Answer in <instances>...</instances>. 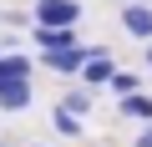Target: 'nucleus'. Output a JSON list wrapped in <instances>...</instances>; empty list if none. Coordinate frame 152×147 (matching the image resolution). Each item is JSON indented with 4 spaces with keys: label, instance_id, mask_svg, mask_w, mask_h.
I'll use <instances>...</instances> for the list:
<instances>
[{
    "label": "nucleus",
    "instance_id": "obj_1",
    "mask_svg": "<svg viewBox=\"0 0 152 147\" xmlns=\"http://www.w3.org/2000/svg\"><path fill=\"white\" fill-rule=\"evenodd\" d=\"M91 51H96V46H71V51H36V61H41V71H51V76H61V81H81V71H86Z\"/></svg>",
    "mask_w": 152,
    "mask_h": 147
},
{
    "label": "nucleus",
    "instance_id": "obj_2",
    "mask_svg": "<svg viewBox=\"0 0 152 147\" xmlns=\"http://www.w3.org/2000/svg\"><path fill=\"white\" fill-rule=\"evenodd\" d=\"M36 56L26 51V46H10V51H0V91L5 86H20V81H31L36 76Z\"/></svg>",
    "mask_w": 152,
    "mask_h": 147
},
{
    "label": "nucleus",
    "instance_id": "obj_3",
    "mask_svg": "<svg viewBox=\"0 0 152 147\" xmlns=\"http://www.w3.org/2000/svg\"><path fill=\"white\" fill-rule=\"evenodd\" d=\"M31 26H81V0H36Z\"/></svg>",
    "mask_w": 152,
    "mask_h": 147
},
{
    "label": "nucleus",
    "instance_id": "obj_4",
    "mask_svg": "<svg viewBox=\"0 0 152 147\" xmlns=\"http://www.w3.org/2000/svg\"><path fill=\"white\" fill-rule=\"evenodd\" d=\"M122 31L142 46H152V0H127L122 5Z\"/></svg>",
    "mask_w": 152,
    "mask_h": 147
},
{
    "label": "nucleus",
    "instance_id": "obj_5",
    "mask_svg": "<svg viewBox=\"0 0 152 147\" xmlns=\"http://www.w3.org/2000/svg\"><path fill=\"white\" fill-rule=\"evenodd\" d=\"M31 46L36 51H71V46H81V36H76V26H31Z\"/></svg>",
    "mask_w": 152,
    "mask_h": 147
},
{
    "label": "nucleus",
    "instance_id": "obj_6",
    "mask_svg": "<svg viewBox=\"0 0 152 147\" xmlns=\"http://www.w3.org/2000/svg\"><path fill=\"white\" fill-rule=\"evenodd\" d=\"M61 112H71V117H86L91 107H96V86H86V81H66V91H61V102H56Z\"/></svg>",
    "mask_w": 152,
    "mask_h": 147
},
{
    "label": "nucleus",
    "instance_id": "obj_7",
    "mask_svg": "<svg viewBox=\"0 0 152 147\" xmlns=\"http://www.w3.org/2000/svg\"><path fill=\"white\" fill-rule=\"evenodd\" d=\"M112 71H117V56H112L107 46H96V51H91V61H86V71H81V81L102 91V86L112 81Z\"/></svg>",
    "mask_w": 152,
    "mask_h": 147
},
{
    "label": "nucleus",
    "instance_id": "obj_8",
    "mask_svg": "<svg viewBox=\"0 0 152 147\" xmlns=\"http://www.w3.org/2000/svg\"><path fill=\"white\" fill-rule=\"evenodd\" d=\"M117 117H127V122H152V91L142 86V91H132V97H117Z\"/></svg>",
    "mask_w": 152,
    "mask_h": 147
},
{
    "label": "nucleus",
    "instance_id": "obj_9",
    "mask_svg": "<svg viewBox=\"0 0 152 147\" xmlns=\"http://www.w3.org/2000/svg\"><path fill=\"white\" fill-rule=\"evenodd\" d=\"M31 107H36V81H20V86H5V91H0V112L20 117V112H31Z\"/></svg>",
    "mask_w": 152,
    "mask_h": 147
},
{
    "label": "nucleus",
    "instance_id": "obj_10",
    "mask_svg": "<svg viewBox=\"0 0 152 147\" xmlns=\"http://www.w3.org/2000/svg\"><path fill=\"white\" fill-rule=\"evenodd\" d=\"M51 127H56V137H66V142H76L86 132V117H71V112H61V107H51Z\"/></svg>",
    "mask_w": 152,
    "mask_h": 147
},
{
    "label": "nucleus",
    "instance_id": "obj_11",
    "mask_svg": "<svg viewBox=\"0 0 152 147\" xmlns=\"http://www.w3.org/2000/svg\"><path fill=\"white\" fill-rule=\"evenodd\" d=\"M107 86H112V97H132V91H142V76H137V71H122V66H117Z\"/></svg>",
    "mask_w": 152,
    "mask_h": 147
},
{
    "label": "nucleus",
    "instance_id": "obj_12",
    "mask_svg": "<svg viewBox=\"0 0 152 147\" xmlns=\"http://www.w3.org/2000/svg\"><path fill=\"white\" fill-rule=\"evenodd\" d=\"M132 147H152V122H142V127H137V137H132Z\"/></svg>",
    "mask_w": 152,
    "mask_h": 147
},
{
    "label": "nucleus",
    "instance_id": "obj_13",
    "mask_svg": "<svg viewBox=\"0 0 152 147\" xmlns=\"http://www.w3.org/2000/svg\"><path fill=\"white\" fill-rule=\"evenodd\" d=\"M0 20L5 26H26V10H0Z\"/></svg>",
    "mask_w": 152,
    "mask_h": 147
},
{
    "label": "nucleus",
    "instance_id": "obj_14",
    "mask_svg": "<svg viewBox=\"0 0 152 147\" xmlns=\"http://www.w3.org/2000/svg\"><path fill=\"white\" fill-rule=\"evenodd\" d=\"M142 71H152V46H147V66H142Z\"/></svg>",
    "mask_w": 152,
    "mask_h": 147
},
{
    "label": "nucleus",
    "instance_id": "obj_15",
    "mask_svg": "<svg viewBox=\"0 0 152 147\" xmlns=\"http://www.w3.org/2000/svg\"><path fill=\"white\" fill-rule=\"evenodd\" d=\"M26 147H46V142H26Z\"/></svg>",
    "mask_w": 152,
    "mask_h": 147
},
{
    "label": "nucleus",
    "instance_id": "obj_16",
    "mask_svg": "<svg viewBox=\"0 0 152 147\" xmlns=\"http://www.w3.org/2000/svg\"><path fill=\"white\" fill-rule=\"evenodd\" d=\"M0 51H5V41H0Z\"/></svg>",
    "mask_w": 152,
    "mask_h": 147
},
{
    "label": "nucleus",
    "instance_id": "obj_17",
    "mask_svg": "<svg viewBox=\"0 0 152 147\" xmlns=\"http://www.w3.org/2000/svg\"><path fill=\"white\" fill-rule=\"evenodd\" d=\"M31 5H36V0H31Z\"/></svg>",
    "mask_w": 152,
    "mask_h": 147
},
{
    "label": "nucleus",
    "instance_id": "obj_18",
    "mask_svg": "<svg viewBox=\"0 0 152 147\" xmlns=\"http://www.w3.org/2000/svg\"><path fill=\"white\" fill-rule=\"evenodd\" d=\"M0 147H5V142H0Z\"/></svg>",
    "mask_w": 152,
    "mask_h": 147
}]
</instances>
